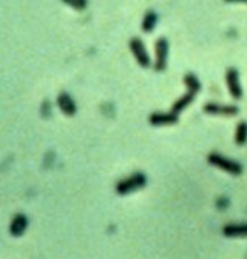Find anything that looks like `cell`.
I'll use <instances>...</instances> for the list:
<instances>
[{
	"label": "cell",
	"mask_w": 247,
	"mask_h": 259,
	"mask_svg": "<svg viewBox=\"0 0 247 259\" xmlns=\"http://www.w3.org/2000/svg\"><path fill=\"white\" fill-rule=\"evenodd\" d=\"M195 93H192V91H187L186 94H182L181 97H179V99L178 101H175L173 102V105H171V111H173V113H176L178 116L182 113V111H184L186 110V108L193 102V101H195Z\"/></svg>",
	"instance_id": "obj_12"
},
{
	"label": "cell",
	"mask_w": 247,
	"mask_h": 259,
	"mask_svg": "<svg viewBox=\"0 0 247 259\" xmlns=\"http://www.w3.org/2000/svg\"><path fill=\"white\" fill-rule=\"evenodd\" d=\"M227 3H247V0H224Z\"/></svg>",
	"instance_id": "obj_17"
},
{
	"label": "cell",
	"mask_w": 247,
	"mask_h": 259,
	"mask_svg": "<svg viewBox=\"0 0 247 259\" xmlns=\"http://www.w3.org/2000/svg\"><path fill=\"white\" fill-rule=\"evenodd\" d=\"M62 2L76 11H83L88 6V0H62Z\"/></svg>",
	"instance_id": "obj_15"
},
{
	"label": "cell",
	"mask_w": 247,
	"mask_h": 259,
	"mask_svg": "<svg viewBox=\"0 0 247 259\" xmlns=\"http://www.w3.org/2000/svg\"><path fill=\"white\" fill-rule=\"evenodd\" d=\"M222 234L225 237H246L247 224H227L222 227Z\"/></svg>",
	"instance_id": "obj_10"
},
{
	"label": "cell",
	"mask_w": 247,
	"mask_h": 259,
	"mask_svg": "<svg viewBox=\"0 0 247 259\" xmlns=\"http://www.w3.org/2000/svg\"><path fill=\"white\" fill-rule=\"evenodd\" d=\"M158 20H159V16L156 11L153 9H147L144 13V17H142V24H141V28L144 32H153L156 25H158Z\"/></svg>",
	"instance_id": "obj_11"
},
{
	"label": "cell",
	"mask_w": 247,
	"mask_h": 259,
	"mask_svg": "<svg viewBox=\"0 0 247 259\" xmlns=\"http://www.w3.org/2000/svg\"><path fill=\"white\" fill-rule=\"evenodd\" d=\"M217 207H218L220 210L227 208V207H229V199H227V198H220V199L217 201Z\"/></svg>",
	"instance_id": "obj_16"
},
{
	"label": "cell",
	"mask_w": 247,
	"mask_h": 259,
	"mask_svg": "<svg viewBox=\"0 0 247 259\" xmlns=\"http://www.w3.org/2000/svg\"><path fill=\"white\" fill-rule=\"evenodd\" d=\"M225 83H227V88L230 96L235 101H240L243 97V88L240 83V73L236 68H229L225 71Z\"/></svg>",
	"instance_id": "obj_5"
},
{
	"label": "cell",
	"mask_w": 247,
	"mask_h": 259,
	"mask_svg": "<svg viewBox=\"0 0 247 259\" xmlns=\"http://www.w3.org/2000/svg\"><path fill=\"white\" fill-rule=\"evenodd\" d=\"M207 162L210 165L217 167V168H220L225 173H229V175H232V176H240L243 173V165L240 164V162L227 159L220 153H210L207 156Z\"/></svg>",
	"instance_id": "obj_2"
},
{
	"label": "cell",
	"mask_w": 247,
	"mask_h": 259,
	"mask_svg": "<svg viewBox=\"0 0 247 259\" xmlns=\"http://www.w3.org/2000/svg\"><path fill=\"white\" fill-rule=\"evenodd\" d=\"M184 85L187 86V91H192V93H199V90H201V82H199V79L196 78L195 74H192V73H189V74H186L184 76Z\"/></svg>",
	"instance_id": "obj_13"
},
{
	"label": "cell",
	"mask_w": 247,
	"mask_h": 259,
	"mask_svg": "<svg viewBox=\"0 0 247 259\" xmlns=\"http://www.w3.org/2000/svg\"><path fill=\"white\" fill-rule=\"evenodd\" d=\"M167 57H168V40L165 37L156 39L155 43V70L164 71L167 67Z\"/></svg>",
	"instance_id": "obj_4"
},
{
	"label": "cell",
	"mask_w": 247,
	"mask_h": 259,
	"mask_svg": "<svg viewBox=\"0 0 247 259\" xmlns=\"http://www.w3.org/2000/svg\"><path fill=\"white\" fill-rule=\"evenodd\" d=\"M57 106H59V110L65 116H68V117L74 116V114H76V111H78L76 102H74L73 97L68 93H65V91H62V93L57 94Z\"/></svg>",
	"instance_id": "obj_7"
},
{
	"label": "cell",
	"mask_w": 247,
	"mask_h": 259,
	"mask_svg": "<svg viewBox=\"0 0 247 259\" xmlns=\"http://www.w3.org/2000/svg\"><path fill=\"white\" fill-rule=\"evenodd\" d=\"M147 185V176L141 171H136L133 175H130L125 179H121L116 183V193L119 196H125V194H130L136 190H141Z\"/></svg>",
	"instance_id": "obj_1"
},
{
	"label": "cell",
	"mask_w": 247,
	"mask_h": 259,
	"mask_svg": "<svg viewBox=\"0 0 247 259\" xmlns=\"http://www.w3.org/2000/svg\"><path fill=\"white\" fill-rule=\"evenodd\" d=\"M128 47H130V51L135 56L136 62L141 65L142 68H148L152 65V60H150L148 51L144 45V42L139 37H132L130 42H128Z\"/></svg>",
	"instance_id": "obj_3"
},
{
	"label": "cell",
	"mask_w": 247,
	"mask_h": 259,
	"mask_svg": "<svg viewBox=\"0 0 247 259\" xmlns=\"http://www.w3.org/2000/svg\"><path fill=\"white\" fill-rule=\"evenodd\" d=\"M235 142L236 145H244L247 142V122L241 121L235 130Z\"/></svg>",
	"instance_id": "obj_14"
},
{
	"label": "cell",
	"mask_w": 247,
	"mask_h": 259,
	"mask_svg": "<svg viewBox=\"0 0 247 259\" xmlns=\"http://www.w3.org/2000/svg\"><path fill=\"white\" fill-rule=\"evenodd\" d=\"M28 229V218L25 214L19 213L16 214L13 221H11V225H9V233H11L14 237H20Z\"/></svg>",
	"instance_id": "obj_9"
},
{
	"label": "cell",
	"mask_w": 247,
	"mask_h": 259,
	"mask_svg": "<svg viewBox=\"0 0 247 259\" xmlns=\"http://www.w3.org/2000/svg\"><path fill=\"white\" fill-rule=\"evenodd\" d=\"M148 122L153 127H165V125H173L178 122V114L170 111V113H153L148 117Z\"/></svg>",
	"instance_id": "obj_8"
},
{
	"label": "cell",
	"mask_w": 247,
	"mask_h": 259,
	"mask_svg": "<svg viewBox=\"0 0 247 259\" xmlns=\"http://www.w3.org/2000/svg\"><path fill=\"white\" fill-rule=\"evenodd\" d=\"M204 113L210 116H224V117H232L238 114V106L236 105H221V104H213L209 102L204 105Z\"/></svg>",
	"instance_id": "obj_6"
}]
</instances>
